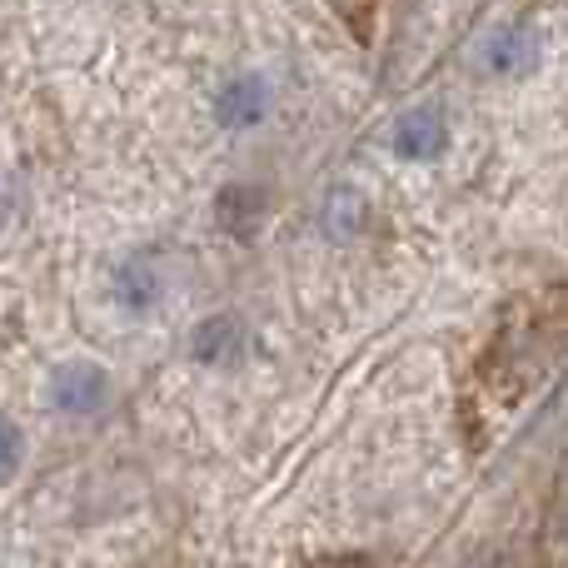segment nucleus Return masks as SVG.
<instances>
[{
    "mask_svg": "<svg viewBox=\"0 0 568 568\" xmlns=\"http://www.w3.org/2000/svg\"><path fill=\"white\" fill-rule=\"evenodd\" d=\"M564 344H568V290H529L519 300L504 304L499 324H494L484 354L474 359L469 379L459 389V429L464 449L484 454L519 409L559 379L564 369Z\"/></svg>",
    "mask_w": 568,
    "mask_h": 568,
    "instance_id": "obj_1",
    "label": "nucleus"
},
{
    "mask_svg": "<svg viewBox=\"0 0 568 568\" xmlns=\"http://www.w3.org/2000/svg\"><path fill=\"white\" fill-rule=\"evenodd\" d=\"M50 394H55V409L60 414H95L100 404H105L110 394V379L100 364H65V369L55 374V384H50Z\"/></svg>",
    "mask_w": 568,
    "mask_h": 568,
    "instance_id": "obj_2",
    "label": "nucleus"
},
{
    "mask_svg": "<svg viewBox=\"0 0 568 568\" xmlns=\"http://www.w3.org/2000/svg\"><path fill=\"white\" fill-rule=\"evenodd\" d=\"M444 145H449V125H444V115L434 105H414L394 125V150L404 160H439Z\"/></svg>",
    "mask_w": 568,
    "mask_h": 568,
    "instance_id": "obj_3",
    "label": "nucleus"
},
{
    "mask_svg": "<svg viewBox=\"0 0 568 568\" xmlns=\"http://www.w3.org/2000/svg\"><path fill=\"white\" fill-rule=\"evenodd\" d=\"M265 105H270L265 80L240 75V80H230V85L215 95V120L225 130H250V125H260V120H265Z\"/></svg>",
    "mask_w": 568,
    "mask_h": 568,
    "instance_id": "obj_4",
    "label": "nucleus"
},
{
    "mask_svg": "<svg viewBox=\"0 0 568 568\" xmlns=\"http://www.w3.org/2000/svg\"><path fill=\"white\" fill-rule=\"evenodd\" d=\"M160 284H165V275H160V260L150 255H130L125 265L115 270V294L125 310H150V304L160 300Z\"/></svg>",
    "mask_w": 568,
    "mask_h": 568,
    "instance_id": "obj_5",
    "label": "nucleus"
},
{
    "mask_svg": "<svg viewBox=\"0 0 568 568\" xmlns=\"http://www.w3.org/2000/svg\"><path fill=\"white\" fill-rule=\"evenodd\" d=\"M190 349H195L200 364H235L240 349H245V329H240V320H230V314H220V320H205L195 329V339H190Z\"/></svg>",
    "mask_w": 568,
    "mask_h": 568,
    "instance_id": "obj_6",
    "label": "nucleus"
},
{
    "mask_svg": "<svg viewBox=\"0 0 568 568\" xmlns=\"http://www.w3.org/2000/svg\"><path fill=\"white\" fill-rule=\"evenodd\" d=\"M215 210H220V225H225L230 235H240V240L255 235V210H260V195H255V190L230 185L225 195H220Z\"/></svg>",
    "mask_w": 568,
    "mask_h": 568,
    "instance_id": "obj_7",
    "label": "nucleus"
},
{
    "mask_svg": "<svg viewBox=\"0 0 568 568\" xmlns=\"http://www.w3.org/2000/svg\"><path fill=\"white\" fill-rule=\"evenodd\" d=\"M329 10L349 26V36L359 45H374V30H379V10L384 0H329Z\"/></svg>",
    "mask_w": 568,
    "mask_h": 568,
    "instance_id": "obj_8",
    "label": "nucleus"
},
{
    "mask_svg": "<svg viewBox=\"0 0 568 568\" xmlns=\"http://www.w3.org/2000/svg\"><path fill=\"white\" fill-rule=\"evenodd\" d=\"M529 55H534V45H529L524 30H504V36L489 40V65L494 70H519V65H529Z\"/></svg>",
    "mask_w": 568,
    "mask_h": 568,
    "instance_id": "obj_9",
    "label": "nucleus"
},
{
    "mask_svg": "<svg viewBox=\"0 0 568 568\" xmlns=\"http://www.w3.org/2000/svg\"><path fill=\"white\" fill-rule=\"evenodd\" d=\"M16 464H20V434L10 419H0V484L16 474Z\"/></svg>",
    "mask_w": 568,
    "mask_h": 568,
    "instance_id": "obj_10",
    "label": "nucleus"
}]
</instances>
